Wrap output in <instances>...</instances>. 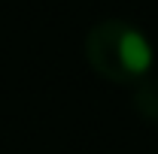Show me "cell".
Masks as SVG:
<instances>
[{
  "label": "cell",
  "instance_id": "obj_1",
  "mask_svg": "<svg viewBox=\"0 0 158 154\" xmlns=\"http://www.w3.org/2000/svg\"><path fill=\"white\" fill-rule=\"evenodd\" d=\"M85 58L91 70L116 85H137L152 73V42L146 33L118 18L98 21L85 33Z\"/></svg>",
  "mask_w": 158,
  "mask_h": 154
},
{
  "label": "cell",
  "instance_id": "obj_2",
  "mask_svg": "<svg viewBox=\"0 0 158 154\" xmlns=\"http://www.w3.org/2000/svg\"><path fill=\"white\" fill-rule=\"evenodd\" d=\"M131 88H134V109L146 121H158V76L149 73L146 79H140Z\"/></svg>",
  "mask_w": 158,
  "mask_h": 154
}]
</instances>
